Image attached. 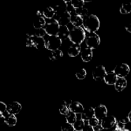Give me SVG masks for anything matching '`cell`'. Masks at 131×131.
Returning <instances> with one entry per match:
<instances>
[{
	"instance_id": "obj_18",
	"label": "cell",
	"mask_w": 131,
	"mask_h": 131,
	"mask_svg": "<svg viewBox=\"0 0 131 131\" xmlns=\"http://www.w3.org/2000/svg\"><path fill=\"white\" fill-rule=\"evenodd\" d=\"M118 78L116 76V75L115 74L114 72L110 71L106 73L104 81L108 85H115Z\"/></svg>"
},
{
	"instance_id": "obj_6",
	"label": "cell",
	"mask_w": 131,
	"mask_h": 131,
	"mask_svg": "<svg viewBox=\"0 0 131 131\" xmlns=\"http://www.w3.org/2000/svg\"><path fill=\"white\" fill-rule=\"evenodd\" d=\"M113 72L118 78H125L130 72V67L126 63H120L115 67Z\"/></svg>"
},
{
	"instance_id": "obj_24",
	"label": "cell",
	"mask_w": 131,
	"mask_h": 131,
	"mask_svg": "<svg viewBox=\"0 0 131 131\" xmlns=\"http://www.w3.org/2000/svg\"><path fill=\"white\" fill-rule=\"evenodd\" d=\"M42 14L46 17V19H51L54 17V15H56V13H55L54 10L52 7H47L46 8L45 10H43L42 12Z\"/></svg>"
},
{
	"instance_id": "obj_21",
	"label": "cell",
	"mask_w": 131,
	"mask_h": 131,
	"mask_svg": "<svg viewBox=\"0 0 131 131\" xmlns=\"http://www.w3.org/2000/svg\"><path fill=\"white\" fill-rule=\"evenodd\" d=\"M127 86V80L125 78H118L115 84V88L118 92H122Z\"/></svg>"
},
{
	"instance_id": "obj_23",
	"label": "cell",
	"mask_w": 131,
	"mask_h": 131,
	"mask_svg": "<svg viewBox=\"0 0 131 131\" xmlns=\"http://www.w3.org/2000/svg\"><path fill=\"white\" fill-rule=\"evenodd\" d=\"M17 118L15 115L8 113L5 118V123L10 127H14L17 124Z\"/></svg>"
},
{
	"instance_id": "obj_14",
	"label": "cell",
	"mask_w": 131,
	"mask_h": 131,
	"mask_svg": "<svg viewBox=\"0 0 131 131\" xmlns=\"http://www.w3.org/2000/svg\"><path fill=\"white\" fill-rule=\"evenodd\" d=\"M81 49L80 45L79 44H73L70 45L67 49V53L70 57H75L81 53Z\"/></svg>"
},
{
	"instance_id": "obj_25",
	"label": "cell",
	"mask_w": 131,
	"mask_h": 131,
	"mask_svg": "<svg viewBox=\"0 0 131 131\" xmlns=\"http://www.w3.org/2000/svg\"><path fill=\"white\" fill-rule=\"evenodd\" d=\"M63 56V53L62 51L58 49L56 50V51H51L49 58L52 61H56V60H58L61 58H62Z\"/></svg>"
},
{
	"instance_id": "obj_35",
	"label": "cell",
	"mask_w": 131,
	"mask_h": 131,
	"mask_svg": "<svg viewBox=\"0 0 131 131\" xmlns=\"http://www.w3.org/2000/svg\"><path fill=\"white\" fill-rule=\"evenodd\" d=\"M34 35L35 36H37V37H43L44 38V36L46 35V33L44 28H42V29H35V31L34 32Z\"/></svg>"
},
{
	"instance_id": "obj_40",
	"label": "cell",
	"mask_w": 131,
	"mask_h": 131,
	"mask_svg": "<svg viewBox=\"0 0 131 131\" xmlns=\"http://www.w3.org/2000/svg\"><path fill=\"white\" fill-rule=\"evenodd\" d=\"M102 129V126H101V124H99V125H98L97 126L93 127V129H94L95 131H101V129Z\"/></svg>"
},
{
	"instance_id": "obj_11",
	"label": "cell",
	"mask_w": 131,
	"mask_h": 131,
	"mask_svg": "<svg viewBox=\"0 0 131 131\" xmlns=\"http://www.w3.org/2000/svg\"><path fill=\"white\" fill-rule=\"evenodd\" d=\"M22 106L18 102H12L7 105L6 111L10 115H15L21 111Z\"/></svg>"
},
{
	"instance_id": "obj_33",
	"label": "cell",
	"mask_w": 131,
	"mask_h": 131,
	"mask_svg": "<svg viewBox=\"0 0 131 131\" xmlns=\"http://www.w3.org/2000/svg\"><path fill=\"white\" fill-rule=\"evenodd\" d=\"M59 111H60V114H61L63 115H65L66 116L69 113V112H70V110H69V107L67 106H66V105L63 104L62 103V104L59 107Z\"/></svg>"
},
{
	"instance_id": "obj_7",
	"label": "cell",
	"mask_w": 131,
	"mask_h": 131,
	"mask_svg": "<svg viewBox=\"0 0 131 131\" xmlns=\"http://www.w3.org/2000/svg\"><path fill=\"white\" fill-rule=\"evenodd\" d=\"M106 72L104 67L102 65H99L96 66L92 71V77L96 81H99L104 79Z\"/></svg>"
},
{
	"instance_id": "obj_26",
	"label": "cell",
	"mask_w": 131,
	"mask_h": 131,
	"mask_svg": "<svg viewBox=\"0 0 131 131\" xmlns=\"http://www.w3.org/2000/svg\"><path fill=\"white\" fill-rule=\"evenodd\" d=\"M120 12L122 14H128L131 13V3H125L120 8Z\"/></svg>"
},
{
	"instance_id": "obj_8",
	"label": "cell",
	"mask_w": 131,
	"mask_h": 131,
	"mask_svg": "<svg viewBox=\"0 0 131 131\" xmlns=\"http://www.w3.org/2000/svg\"><path fill=\"white\" fill-rule=\"evenodd\" d=\"M116 123L117 122L115 116L112 115H107L101 120V125L103 129H111L116 125Z\"/></svg>"
},
{
	"instance_id": "obj_30",
	"label": "cell",
	"mask_w": 131,
	"mask_h": 131,
	"mask_svg": "<svg viewBox=\"0 0 131 131\" xmlns=\"http://www.w3.org/2000/svg\"><path fill=\"white\" fill-rule=\"evenodd\" d=\"M128 122H129V120H128L127 118H123V119H122V120H119V121L116 123V129H118V130L122 131L123 129H125V125L127 124Z\"/></svg>"
},
{
	"instance_id": "obj_16",
	"label": "cell",
	"mask_w": 131,
	"mask_h": 131,
	"mask_svg": "<svg viewBox=\"0 0 131 131\" xmlns=\"http://www.w3.org/2000/svg\"><path fill=\"white\" fill-rule=\"evenodd\" d=\"M81 118L83 120L89 121L90 119L95 117L94 109L92 107H86V108H84V111L81 114Z\"/></svg>"
},
{
	"instance_id": "obj_36",
	"label": "cell",
	"mask_w": 131,
	"mask_h": 131,
	"mask_svg": "<svg viewBox=\"0 0 131 131\" xmlns=\"http://www.w3.org/2000/svg\"><path fill=\"white\" fill-rule=\"evenodd\" d=\"M88 125L92 126V127H95L99 125V120L97 118H93L90 119V120L88 121Z\"/></svg>"
},
{
	"instance_id": "obj_37",
	"label": "cell",
	"mask_w": 131,
	"mask_h": 131,
	"mask_svg": "<svg viewBox=\"0 0 131 131\" xmlns=\"http://www.w3.org/2000/svg\"><path fill=\"white\" fill-rule=\"evenodd\" d=\"M6 108H7V105L5 104L4 102H0V114L5 113L6 112Z\"/></svg>"
},
{
	"instance_id": "obj_27",
	"label": "cell",
	"mask_w": 131,
	"mask_h": 131,
	"mask_svg": "<svg viewBox=\"0 0 131 131\" xmlns=\"http://www.w3.org/2000/svg\"><path fill=\"white\" fill-rule=\"evenodd\" d=\"M73 126H74L75 131H82L85 126V124H84V120L82 118L78 119L74 124Z\"/></svg>"
},
{
	"instance_id": "obj_12",
	"label": "cell",
	"mask_w": 131,
	"mask_h": 131,
	"mask_svg": "<svg viewBox=\"0 0 131 131\" xmlns=\"http://www.w3.org/2000/svg\"><path fill=\"white\" fill-rule=\"evenodd\" d=\"M81 58L84 62H89L93 58V52L92 49L88 47L83 48L81 51Z\"/></svg>"
},
{
	"instance_id": "obj_5",
	"label": "cell",
	"mask_w": 131,
	"mask_h": 131,
	"mask_svg": "<svg viewBox=\"0 0 131 131\" xmlns=\"http://www.w3.org/2000/svg\"><path fill=\"white\" fill-rule=\"evenodd\" d=\"M60 26L56 19H52L49 22L47 23L46 26L44 27V29L46 31V35L49 36H56L57 35L58 32L60 29Z\"/></svg>"
},
{
	"instance_id": "obj_43",
	"label": "cell",
	"mask_w": 131,
	"mask_h": 131,
	"mask_svg": "<svg viewBox=\"0 0 131 131\" xmlns=\"http://www.w3.org/2000/svg\"><path fill=\"white\" fill-rule=\"evenodd\" d=\"M113 131H121V130H118V129H116V128H115V129H114V130H113Z\"/></svg>"
},
{
	"instance_id": "obj_38",
	"label": "cell",
	"mask_w": 131,
	"mask_h": 131,
	"mask_svg": "<svg viewBox=\"0 0 131 131\" xmlns=\"http://www.w3.org/2000/svg\"><path fill=\"white\" fill-rule=\"evenodd\" d=\"M82 131H95L93 129V127H92V126H90V125H85L84 129H83Z\"/></svg>"
},
{
	"instance_id": "obj_15",
	"label": "cell",
	"mask_w": 131,
	"mask_h": 131,
	"mask_svg": "<svg viewBox=\"0 0 131 131\" xmlns=\"http://www.w3.org/2000/svg\"><path fill=\"white\" fill-rule=\"evenodd\" d=\"M69 108L70 111L75 114H81L84 110L82 104L77 101H74L72 102L71 104L69 106Z\"/></svg>"
},
{
	"instance_id": "obj_4",
	"label": "cell",
	"mask_w": 131,
	"mask_h": 131,
	"mask_svg": "<svg viewBox=\"0 0 131 131\" xmlns=\"http://www.w3.org/2000/svg\"><path fill=\"white\" fill-rule=\"evenodd\" d=\"M85 42L87 47L90 48L91 49H96L99 46L101 43V38L99 35L96 33H89L88 35L86 37Z\"/></svg>"
},
{
	"instance_id": "obj_2",
	"label": "cell",
	"mask_w": 131,
	"mask_h": 131,
	"mask_svg": "<svg viewBox=\"0 0 131 131\" xmlns=\"http://www.w3.org/2000/svg\"><path fill=\"white\" fill-rule=\"evenodd\" d=\"M69 38L73 43L80 45L86 39L85 31L82 27H73L70 31Z\"/></svg>"
},
{
	"instance_id": "obj_28",
	"label": "cell",
	"mask_w": 131,
	"mask_h": 131,
	"mask_svg": "<svg viewBox=\"0 0 131 131\" xmlns=\"http://www.w3.org/2000/svg\"><path fill=\"white\" fill-rule=\"evenodd\" d=\"M75 14L84 19V17L88 15V10L86 8L83 6V7L75 9Z\"/></svg>"
},
{
	"instance_id": "obj_41",
	"label": "cell",
	"mask_w": 131,
	"mask_h": 131,
	"mask_svg": "<svg viewBox=\"0 0 131 131\" xmlns=\"http://www.w3.org/2000/svg\"><path fill=\"white\" fill-rule=\"evenodd\" d=\"M125 29H126L127 31L129 32V33H131V23L127 24V26H125Z\"/></svg>"
},
{
	"instance_id": "obj_42",
	"label": "cell",
	"mask_w": 131,
	"mask_h": 131,
	"mask_svg": "<svg viewBox=\"0 0 131 131\" xmlns=\"http://www.w3.org/2000/svg\"><path fill=\"white\" fill-rule=\"evenodd\" d=\"M127 118H128V120H129V122L131 123V110H130V112L129 113V115H128Z\"/></svg>"
},
{
	"instance_id": "obj_34",
	"label": "cell",
	"mask_w": 131,
	"mask_h": 131,
	"mask_svg": "<svg viewBox=\"0 0 131 131\" xmlns=\"http://www.w3.org/2000/svg\"><path fill=\"white\" fill-rule=\"evenodd\" d=\"M61 131H75L74 126L72 124L66 122L64 123L61 127Z\"/></svg>"
},
{
	"instance_id": "obj_17",
	"label": "cell",
	"mask_w": 131,
	"mask_h": 131,
	"mask_svg": "<svg viewBox=\"0 0 131 131\" xmlns=\"http://www.w3.org/2000/svg\"><path fill=\"white\" fill-rule=\"evenodd\" d=\"M46 21L45 18L42 15H37L33 21V27L35 29H40L44 28L46 25Z\"/></svg>"
},
{
	"instance_id": "obj_19",
	"label": "cell",
	"mask_w": 131,
	"mask_h": 131,
	"mask_svg": "<svg viewBox=\"0 0 131 131\" xmlns=\"http://www.w3.org/2000/svg\"><path fill=\"white\" fill-rule=\"evenodd\" d=\"M70 29L67 26H60L58 32L57 36L61 40H65L69 37L70 35Z\"/></svg>"
},
{
	"instance_id": "obj_32",
	"label": "cell",
	"mask_w": 131,
	"mask_h": 131,
	"mask_svg": "<svg viewBox=\"0 0 131 131\" xmlns=\"http://www.w3.org/2000/svg\"><path fill=\"white\" fill-rule=\"evenodd\" d=\"M86 76V71L84 69H81L75 73V77L79 80L84 79Z\"/></svg>"
},
{
	"instance_id": "obj_22",
	"label": "cell",
	"mask_w": 131,
	"mask_h": 131,
	"mask_svg": "<svg viewBox=\"0 0 131 131\" xmlns=\"http://www.w3.org/2000/svg\"><path fill=\"white\" fill-rule=\"evenodd\" d=\"M34 41L35 48L37 49H42L43 47H46V40L43 37L34 35Z\"/></svg>"
},
{
	"instance_id": "obj_3",
	"label": "cell",
	"mask_w": 131,
	"mask_h": 131,
	"mask_svg": "<svg viewBox=\"0 0 131 131\" xmlns=\"http://www.w3.org/2000/svg\"><path fill=\"white\" fill-rule=\"evenodd\" d=\"M62 44V40L60 39L57 35L49 36L46 40V48L51 51L60 49Z\"/></svg>"
},
{
	"instance_id": "obj_31",
	"label": "cell",
	"mask_w": 131,
	"mask_h": 131,
	"mask_svg": "<svg viewBox=\"0 0 131 131\" xmlns=\"http://www.w3.org/2000/svg\"><path fill=\"white\" fill-rule=\"evenodd\" d=\"M84 3L85 1L83 0H72L70 1V4L75 9H78L84 6Z\"/></svg>"
},
{
	"instance_id": "obj_9",
	"label": "cell",
	"mask_w": 131,
	"mask_h": 131,
	"mask_svg": "<svg viewBox=\"0 0 131 131\" xmlns=\"http://www.w3.org/2000/svg\"><path fill=\"white\" fill-rule=\"evenodd\" d=\"M95 117L99 120H102L107 116V110L104 105L100 104L94 109Z\"/></svg>"
},
{
	"instance_id": "obj_39",
	"label": "cell",
	"mask_w": 131,
	"mask_h": 131,
	"mask_svg": "<svg viewBox=\"0 0 131 131\" xmlns=\"http://www.w3.org/2000/svg\"><path fill=\"white\" fill-rule=\"evenodd\" d=\"M72 102V101L70 99H67V100H65V101L63 102V104L66 105V106H67L68 107H69V106L71 104Z\"/></svg>"
},
{
	"instance_id": "obj_20",
	"label": "cell",
	"mask_w": 131,
	"mask_h": 131,
	"mask_svg": "<svg viewBox=\"0 0 131 131\" xmlns=\"http://www.w3.org/2000/svg\"><path fill=\"white\" fill-rule=\"evenodd\" d=\"M70 23L74 27H81L83 24V18L79 16L76 14L71 15Z\"/></svg>"
},
{
	"instance_id": "obj_29",
	"label": "cell",
	"mask_w": 131,
	"mask_h": 131,
	"mask_svg": "<svg viewBox=\"0 0 131 131\" xmlns=\"http://www.w3.org/2000/svg\"><path fill=\"white\" fill-rule=\"evenodd\" d=\"M65 118H66L67 122L70 124H72V125H74V123L78 120L76 117V114L74 113L71 112V111L69 112V113L65 116Z\"/></svg>"
},
{
	"instance_id": "obj_13",
	"label": "cell",
	"mask_w": 131,
	"mask_h": 131,
	"mask_svg": "<svg viewBox=\"0 0 131 131\" xmlns=\"http://www.w3.org/2000/svg\"><path fill=\"white\" fill-rule=\"evenodd\" d=\"M53 8L56 13V15H61L67 12L68 3L66 1H61L58 4H57Z\"/></svg>"
},
{
	"instance_id": "obj_1",
	"label": "cell",
	"mask_w": 131,
	"mask_h": 131,
	"mask_svg": "<svg viewBox=\"0 0 131 131\" xmlns=\"http://www.w3.org/2000/svg\"><path fill=\"white\" fill-rule=\"evenodd\" d=\"M100 20L95 15H88L83 19V27L89 33H95L100 28Z\"/></svg>"
},
{
	"instance_id": "obj_10",
	"label": "cell",
	"mask_w": 131,
	"mask_h": 131,
	"mask_svg": "<svg viewBox=\"0 0 131 131\" xmlns=\"http://www.w3.org/2000/svg\"><path fill=\"white\" fill-rule=\"evenodd\" d=\"M70 18L71 15L68 12L61 14V15H56V19L60 26H67L68 24L70 23Z\"/></svg>"
}]
</instances>
